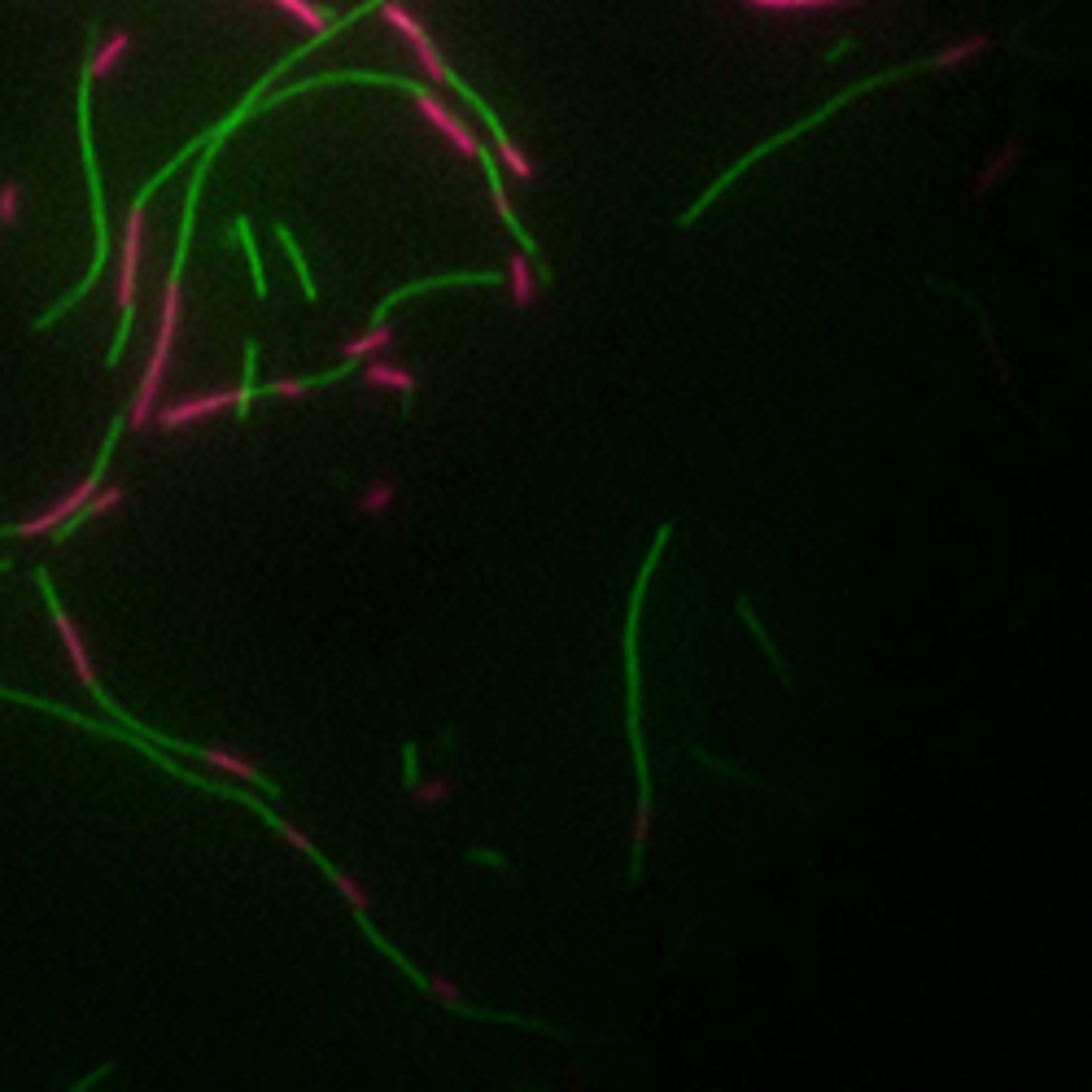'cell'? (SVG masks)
Masks as SVG:
<instances>
[{"label":"cell","instance_id":"8fae6325","mask_svg":"<svg viewBox=\"0 0 1092 1092\" xmlns=\"http://www.w3.org/2000/svg\"><path fill=\"white\" fill-rule=\"evenodd\" d=\"M363 385H367V389H393V393H403L407 403L415 399V389H419V381L411 377L407 367L385 363V359H367V367H363Z\"/></svg>","mask_w":1092,"mask_h":1092},{"label":"cell","instance_id":"5bb4252c","mask_svg":"<svg viewBox=\"0 0 1092 1092\" xmlns=\"http://www.w3.org/2000/svg\"><path fill=\"white\" fill-rule=\"evenodd\" d=\"M132 53V31H110L106 36V44H96V53H92V62H88V74L92 79H106V74Z\"/></svg>","mask_w":1092,"mask_h":1092},{"label":"cell","instance_id":"e0dca14e","mask_svg":"<svg viewBox=\"0 0 1092 1092\" xmlns=\"http://www.w3.org/2000/svg\"><path fill=\"white\" fill-rule=\"evenodd\" d=\"M1019 158H1023V144H1014V140H1009V144L1001 149V154L983 166V176H979V184H975V197H987L992 188H997V184L1005 180V170H1009L1014 162H1019Z\"/></svg>","mask_w":1092,"mask_h":1092},{"label":"cell","instance_id":"ffe728a7","mask_svg":"<svg viewBox=\"0 0 1092 1092\" xmlns=\"http://www.w3.org/2000/svg\"><path fill=\"white\" fill-rule=\"evenodd\" d=\"M232 232L241 236V245H245V254H250V267H254V293H258V297H267V280H263V258H258V250H254V232H250V219H236V223H232Z\"/></svg>","mask_w":1092,"mask_h":1092},{"label":"cell","instance_id":"4fadbf2b","mask_svg":"<svg viewBox=\"0 0 1092 1092\" xmlns=\"http://www.w3.org/2000/svg\"><path fill=\"white\" fill-rule=\"evenodd\" d=\"M389 345H393V328H389V324H371L363 337L345 341L341 355H345V363H367V359H381Z\"/></svg>","mask_w":1092,"mask_h":1092},{"label":"cell","instance_id":"2e32d148","mask_svg":"<svg viewBox=\"0 0 1092 1092\" xmlns=\"http://www.w3.org/2000/svg\"><path fill=\"white\" fill-rule=\"evenodd\" d=\"M992 48V36H965V40H957V44H949V48H939L935 53V70H957L961 62H971L975 53H987Z\"/></svg>","mask_w":1092,"mask_h":1092},{"label":"cell","instance_id":"7a4b0ae2","mask_svg":"<svg viewBox=\"0 0 1092 1092\" xmlns=\"http://www.w3.org/2000/svg\"><path fill=\"white\" fill-rule=\"evenodd\" d=\"M668 538H674V525H660V529H656V542H652V555L642 560V568H638V582H634V594H630V625H625L630 748H634V765H638V804H634V831H630V848H634L630 879L642 874V857H647V843H652V782H647V748H642V700H638V620H642V594H647V582H652V573H656V564H660V555H664Z\"/></svg>","mask_w":1092,"mask_h":1092},{"label":"cell","instance_id":"9c48e42d","mask_svg":"<svg viewBox=\"0 0 1092 1092\" xmlns=\"http://www.w3.org/2000/svg\"><path fill=\"white\" fill-rule=\"evenodd\" d=\"M122 503H128V485H106V490H96L92 499H88L79 511H74V516L66 520V525H62L53 538H58V542H66L70 533H79V529L88 525V520H96V516H110V511H114V507H122Z\"/></svg>","mask_w":1092,"mask_h":1092},{"label":"cell","instance_id":"ac0fdd59","mask_svg":"<svg viewBox=\"0 0 1092 1092\" xmlns=\"http://www.w3.org/2000/svg\"><path fill=\"white\" fill-rule=\"evenodd\" d=\"M393 499H399V485H393V481H371L359 494V511L363 516H385L393 507Z\"/></svg>","mask_w":1092,"mask_h":1092},{"label":"cell","instance_id":"5b68a950","mask_svg":"<svg viewBox=\"0 0 1092 1092\" xmlns=\"http://www.w3.org/2000/svg\"><path fill=\"white\" fill-rule=\"evenodd\" d=\"M88 92H92V74L84 70L79 74V140H84V166H88V188H92V206H96V258H92V271H88V280H79V289H70V297L66 302H58L48 315H40L36 319V328H53L58 319L79 302V297L101 280V267H106V202H101V180H96V154H92V122H88Z\"/></svg>","mask_w":1092,"mask_h":1092},{"label":"cell","instance_id":"603a6c76","mask_svg":"<svg viewBox=\"0 0 1092 1092\" xmlns=\"http://www.w3.org/2000/svg\"><path fill=\"white\" fill-rule=\"evenodd\" d=\"M425 987L433 992V997H437V1001H441L446 1009H455V1014H473V1009H468V1001L459 997V987H455L451 979H441V975H429V983H425Z\"/></svg>","mask_w":1092,"mask_h":1092},{"label":"cell","instance_id":"7402d4cb","mask_svg":"<svg viewBox=\"0 0 1092 1092\" xmlns=\"http://www.w3.org/2000/svg\"><path fill=\"white\" fill-rule=\"evenodd\" d=\"M22 214V180H5L0 184V228H14Z\"/></svg>","mask_w":1092,"mask_h":1092},{"label":"cell","instance_id":"9a60e30c","mask_svg":"<svg viewBox=\"0 0 1092 1092\" xmlns=\"http://www.w3.org/2000/svg\"><path fill=\"white\" fill-rule=\"evenodd\" d=\"M743 5L760 14H822V9L857 5V0H743Z\"/></svg>","mask_w":1092,"mask_h":1092},{"label":"cell","instance_id":"44dd1931","mask_svg":"<svg viewBox=\"0 0 1092 1092\" xmlns=\"http://www.w3.org/2000/svg\"><path fill=\"white\" fill-rule=\"evenodd\" d=\"M276 241H280L285 250H289V258H293V267H297V280H302V293H306L311 302H315V297H319V289H315V280H311V271H306V258H302V250H297V245H293L289 228H280V223H276Z\"/></svg>","mask_w":1092,"mask_h":1092},{"label":"cell","instance_id":"8992f818","mask_svg":"<svg viewBox=\"0 0 1092 1092\" xmlns=\"http://www.w3.org/2000/svg\"><path fill=\"white\" fill-rule=\"evenodd\" d=\"M36 586L44 590V604H48V616H53V630H58V638H62V647H66V656H70V668H74V678H79L92 695H96V704H106L114 716H122L118 708H114V700H106V690H101V682H96V668H92V652H88V642H84V634H79V625L66 616V608H62V599H58V590H53V582H48V573L44 568H36ZM128 722V716H122Z\"/></svg>","mask_w":1092,"mask_h":1092},{"label":"cell","instance_id":"d6986e66","mask_svg":"<svg viewBox=\"0 0 1092 1092\" xmlns=\"http://www.w3.org/2000/svg\"><path fill=\"white\" fill-rule=\"evenodd\" d=\"M451 778H429V782H411V800L415 804H425V809H437V804H446L451 800Z\"/></svg>","mask_w":1092,"mask_h":1092},{"label":"cell","instance_id":"6da1fadb","mask_svg":"<svg viewBox=\"0 0 1092 1092\" xmlns=\"http://www.w3.org/2000/svg\"><path fill=\"white\" fill-rule=\"evenodd\" d=\"M210 140V154L202 158L192 176V188H188V202H184V232H180V250H176V267H170L166 276V289H162V311H158V333H154V345H149V363H144V377L132 393V411H128V425L132 429H149L158 415V399H162V385L170 377V355H176V341H180V319H184V258H188V236H192V210H197V197H202V184L210 176V158L219 140Z\"/></svg>","mask_w":1092,"mask_h":1092},{"label":"cell","instance_id":"52a82bcc","mask_svg":"<svg viewBox=\"0 0 1092 1092\" xmlns=\"http://www.w3.org/2000/svg\"><path fill=\"white\" fill-rule=\"evenodd\" d=\"M241 407V389H210V393H188V399L170 403L154 415V425L162 433H180V429H192L202 425V419H214L223 411H236Z\"/></svg>","mask_w":1092,"mask_h":1092},{"label":"cell","instance_id":"30bf717a","mask_svg":"<svg viewBox=\"0 0 1092 1092\" xmlns=\"http://www.w3.org/2000/svg\"><path fill=\"white\" fill-rule=\"evenodd\" d=\"M271 5H276V9H285L289 18H297V22H302V27H311V31H315V36H311V44H302V48H297V53H293L289 62L306 58V53H311V48H315L319 40H328V36H333V18H328L324 9H319L315 0H271Z\"/></svg>","mask_w":1092,"mask_h":1092},{"label":"cell","instance_id":"277c9868","mask_svg":"<svg viewBox=\"0 0 1092 1092\" xmlns=\"http://www.w3.org/2000/svg\"><path fill=\"white\" fill-rule=\"evenodd\" d=\"M118 433H122V419H114L110 425V433H106V446H101V455H96V468L79 481V485H70L58 503H48L44 511H36V516H27V520H18V525H5V538H53L66 520L79 511L96 490H101V481H106V468H110V455H114V441H118Z\"/></svg>","mask_w":1092,"mask_h":1092},{"label":"cell","instance_id":"ba28073f","mask_svg":"<svg viewBox=\"0 0 1092 1092\" xmlns=\"http://www.w3.org/2000/svg\"><path fill=\"white\" fill-rule=\"evenodd\" d=\"M192 760H202V765H210L214 774H228V778H241V782H250V787L267 791V796H280V791L271 787L267 778H263V769H258L254 760H245V756H236V752H228V748H192Z\"/></svg>","mask_w":1092,"mask_h":1092},{"label":"cell","instance_id":"7c38bea8","mask_svg":"<svg viewBox=\"0 0 1092 1092\" xmlns=\"http://www.w3.org/2000/svg\"><path fill=\"white\" fill-rule=\"evenodd\" d=\"M507 285H511V302L516 311H529L538 302V280H533V267H529V254L516 250L507 258Z\"/></svg>","mask_w":1092,"mask_h":1092},{"label":"cell","instance_id":"3957f363","mask_svg":"<svg viewBox=\"0 0 1092 1092\" xmlns=\"http://www.w3.org/2000/svg\"><path fill=\"white\" fill-rule=\"evenodd\" d=\"M162 180L154 176L140 197L132 202L128 210V228H122V241H118V285H114V302H118V333H114V350L106 355V363L114 367L128 350V337H132V315H136V293H140V254H144V219H149V197H154Z\"/></svg>","mask_w":1092,"mask_h":1092}]
</instances>
